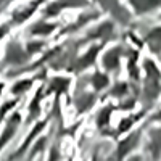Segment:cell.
Returning <instances> with one entry per match:
<instances>
[{"label":"cell","mask_w":161,"mask_h":161,"mask_svg":"<svg viewBox=\"0 0 161 161\" xmlns=\"http://www.w3.org/2000/svg\"><path fill=\"white\" fill-rule=\"evenodd\" d=\"M13 132H15V126H10V127H7V130L3 132V136L0 137V148H2V147L7 143V140L13 136Z\"/></svg>","instance_id":"1"}]
</instances>
